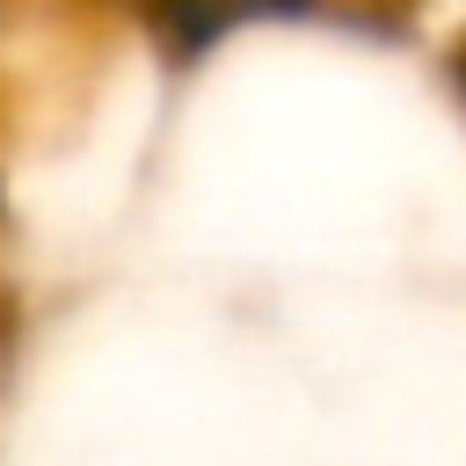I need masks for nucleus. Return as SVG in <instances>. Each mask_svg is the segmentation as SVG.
<instances>
[{"label":"nucleus","instance_id":"nucleus-1","mask_svg":"<svg viewBox=\"0 0 466 466\" xmlns=\"http://www.w3.org/2000/svg\"><path fill=\"white\" fill-rule=\"evenodd\" d=\"M87 7H102V0H0V95L22 80V51L29 44H51V29L58 22H73V15H87Z\"/></svg>","mask_w":466,"mask_h":466}]
</instances>
